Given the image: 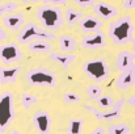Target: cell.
Masks as SVG:
<instances>
[{
    "mask_svg": "<svg viewBox=\"0 0 135 134\" xmlns=\"http://www.w3.org/2000/svg\"><path fill=\"white\" fill-rule=\"evenodd\" d=\"M134 33V25L130 16H123L110 22L108 28V36L114 45H126L131 41Z\"/></svg>",
    "mask_w": 135,
    "mask_h": 134,
    "instance_id": "obj_1",
    "label": "cell"
},
{
    "mask_svg": "<svg viewBox=\"0 0 135 134\" xmlns=\"http://www.w3.org/2000/svg\"><path fill=\"white\" fill-rule=\"evenodd\" d=\"M37 19L47 30H56L63 25L64 15L56 5L45 4L37 9Z\"/></svg>",
    "mask_w": 135,
    "mask_h": 134,
    "instance_id": "obj_2",
    "label": "cell"
},
{
    "mask_svg": "<svg viewBox=\"0 0 135 134\" xmlns=\"http://www.w3.org/2000/svg\"><path fill=\"white\" fill-rule=\"evenodd\" d=\"M55 34L50 33L47 29H42L40 26H37L34 22H28L26 25H24L17 36V41L18 44H30L36 40H54Z\"/></svg>",
    "mask_w": 135,
    "mask_h": 134,
    "instance_id": "obj_3",
    "label": "cell"
},
{
    "mask_svg": "<svg viewBox=\"0 0 135 134\" xmlns=\"http://www.w3.org/2000/svg\"><path fill=\"white\" fill-rule=\"evenodd\" d=\"M26 79L30 83V86L34 87H55L56 84V76L51 70H47L44 67L32 68L26 74Z\"/></svg>",
    "mask_w": 135,
    "mask_h": 134,
    "instance_id": "obj_4",
    "label": "cell"
},
{
    "mask_svg": "<svg viewBox=\"0 0 135 134\" xmlns=\"http://www.w3.org/2000/svg\"><path fill=\"white\" fill-rule=\"evenodd\" d=\"M83 71L85 75L94 82H104L109 78V68L108 63L102 58L90 59L83 64Z\"/></svg>",
    "mask_w": 135,
    "mask_h": 134,
    "instance_id": "obj_5",
    "label": "cell"
},
{
    "mask_svg": "<svg viewBox=\"0 0 135 134\" xmlns=\"http://www.w3.org/2000/svg\"><path fill=\"white\" fill-rule=\"evenodd\" d=\"M15 117L13 95L5 91L0 95V132H5Z\"/></svg>",
    "mask_w": 135,
    "mask_h": 134,
    "instance_id": "obj_6",
    "label": "cell"
},
{
    "mask_svg": "<svg viewBox=\"0 0 135 134\" xmlns=\"http://www.w3.org/2000/svg\"><path fill=\"white\" fill-rule=\"evenodd\" d=\"M125 103H126V99L122 97V99H119L118 101L114 103V105L112 107L110 110H105V112H100V110H97V109H96L94 107H92V105H84V109H87V110L92 112L93 116H94L97 120H102V121H113V120H117V118L121 116V110H122Z\"/></svg>",
    "mask_w": 135,
    "mask_h": 134,
    "instance_id": "obj_7",
    "label": "cell"
},
{
    "mask_svg": "<svg viewBox=\"0 0 135 134\" xmlns=\"http://www.w3.org/2000/svg\"><path fill=\"white\" fill-rule=\"evenodd\" d=\"M21 58V50L16 44L0 45V61L7 66L13 62H17Z\"/></svg>",
    "mask_w": 135,
    "mask_h": 134,
    "instance_id": "obj_8",
    "label": "cell"
},
{
    "mask_svg": "<svg viewBox=\"0 0 135 134\" xmlns=\"http://www.w3.org/2000/svg\"><path fill=\"white\" fill-rule=\"evenodd\" d=\"M51 116L46 110H40L33 116V125L40 134H49L51 129Z\"/></svg>",
    "mask_w": 135,
    "mask_h": 134,
    "instance_id": "obj_9",
    "label": "cell"
},
{
    "mask_svg": "<svg viewBox=\"0 0 135 134\" xmlns=\"http://www.w3.org/2000/svg\"><path fill=\"white\" fill-rule=\"evenodd\" d=\"M106 45L105 34L98 30L94 33H88L81 38V47L84 49H97V47H104Z\"/></svg>",
    "mask_w": 135,
    "mask_h": 134,
    "instance_id": "obj_10",
    "label": "cell"
},
{
    "mask_svg": "<svg viewBox=\"0 0 135 134\" xmlns=\"http://www.w3.org/2000/svg\"><path fill=\"white\" fill-rule=\"evenodd\" d=\"M115 86L118 89H127L135 86V64H131L126 70L121 71L119 76L117 78Z\"/></svg>",
    "mask_w": 135,
    "mask_h": 134,
    "instance_id": "obj_11",
    "label": "cell"
},
{
    "mask_svg": "<svg viewBox=\"0 0 135 134\" xmlns=\"http://www.w3.org/2000/svg\"><path fill=\"white\" fill-rule=\"evenodd\" d=\"M93 12L97 17H100L102 20H112L118 15V9L114 5L104 3V1L93 4Z\"/></svg>",
    "mask_w": 135,
    "mask_h": 134,
    "instance_id": "obj_12",
    "label": "cell"
},
{
    "mask_svg": "<svg viewBox=\"0 0 135 134\" xmlns=\"http://www.w3.org/2000/svg\"><path fill=\"white\" fill-rule=\"evenodd\" d=\"M79 25L84 33H94V32H98L102 29L104 22L100 20V17L88 15V16L81 17V20L79 21Z\"/></svg>",
    "mask_w": 135,
    "mask_h": 134,
    "instance_id": "obj_13",
    "label": "cell"
},
{
    "mask_svg": "<svg viewBox=\"0 0 135 134\" xmlns=\"http://www.w3.org/2000/svg\"><path fill=\"white\" fill-rule=\"evenodd\" d=\"M20 71H21V67L20 66H13V67L0 66V84L13 83L18 78Z\"/></svg>",
    "mask_w": 135,
    "mask_h": 134,
    "instance_id": "obj_14",
    "label": "cell"
},
{
    "mask_svg": "<svg viewBox=\"0 0 135 134\" xmlns=\"http://www.w3.org/2000/svg\"><path fill=\"white\" fill-rule=\"evenodd\" d=\"M135 61V53L129 51V50H122L117 54L115 58V67L118 71H123L131 64H134Z\"/></svg>",
    "mask_w": 135,
    "mask_h": 134,
    "instance_id": "obj_15",
    "label": "cell"
},
{
    "mask_svg": "<svg viewBox=\"0 0 135 134\" xmlns=\"http://www.w3.org/2000/svg\"><path fill=\"white\" fill-rule=\"evenodd\" d=\"M3 25L9 30H18L24 25V15L22 13H9L3 17Z\"/></svg>",
    "mask_w": 135,
    "mask_h": 134,
    "instance_id": "obj_16",
    "label": "cell"
},
{
    "mask_svg": "<svg viewBox=\"0 0 135 134\" xmlns=\"http://www.w3.org/2000/svg\"><path fill=\"white\" fill-rule=\"evenodd\" d=\"M49 58L56 62L58 64H60L63 68H68L72 64V62L76 59V57L70 53H50Z\"/></svg>",
    "mask_w": 135,
    "mask_h": 134,
    "instance_id": "obj_17",
    "label": "cell"
},
{
    "mask_svg": "<svg viewBox=\"0 0 135 134\" xmlns=\"http://www.w3.org/2000/svg\"><path fill=\"white\" fill-rule=\"evenodd\" d=\"M51 50V45L46 42V40H36L29 44V51L34 54H47Z\"/></svg>",
    "mask_w": 135,
    "mask_h": 134,
    "instance_id": "obj_18",
    "label": "cell"
},
{
    "mask_svg": "<svg viewBox=\"0 0 135 134\" xmlns=\"http://www.w3.org/2000/svg\"><path fill=\"white\" fill-rule=\"evenodd\" d=\"M83 17V13L75 8H67L66 12H64V21L68 24V25H75L78 24Z\"/></svg>",
    "mask_w": 135,
    "mask_h": 134,
    "instance_id": "obj_19",
    "label": "cell"
},
{
    "mask_svg": "<svg viewBox=\"0 0 135 134\" xmlns=\"http://www.w3.org/2000/svg\"><path fill=\"white\" fill-rule=\"evenodd\" d=\"M59 45H60V49L63 51H72L76 47V40L74 37H70V36H60Z\"/></svg>",
    "mask_w": 135,
    "mask_h": 134,
    "instance_id": "obj_20",
    "label": "cell"
},
{
    "mask_svg": "<svg viewBox=\"0 0 135 134\" xmlns=\"http://www.w3.org/2000/svg\"><path fill=\"white\" fill-rule=\"evenodd\" d=\"M83 125H84V121L81 118H74L70 121L67 132H68V134H81L83 133Z\"/></svg>",
    "mask_w": 135,
    "mask_h": 134,
    "instance_id": "obj_21",
    "label": "cell"
},
{
    "mask_svg": "<svg viewBox=\"0 0 135 134\" xmlns=\"http://www.w3.org/2000/svg\"><path fill=\"white\" fill-rule=\"evenodd\" d=\"M96 101H97V107L101 108V109H109L114 105V100L109 95H101Z\"/></svg>",
    "mask_w": 135,
    "mask_h": 134,
    "instance_id": "obj_22",
    "label": "cell"
},
{
    "mask_svg": "<svg viewBox=\"0 0 135 134\" xmlns=\"http://www.w3.org/2000/svg\"><path fill=\"white\" fill-rule=\"evenodd\" d=\"M18 8V4L15 3V1H7V3H3L0 4V17L1 16H5V15H9V13H13L16 12V9Z\"/></svg>",
    "mask_w": 135,
    "mask_h": 134,
    "instance_id": "obj_23",
    "label": "cell"
},
{
    "mask_svg": "<svg viewBox=\"0 0 135 134\" xmlns=\"http://www.w3.org/2000/svg\"><path fill=\"white\" fill-rule=\"evenodd\" d=\"M130 133V128L126 124H114L110 125L108 129V134H129Z\"/></svg>",
    "mask_w": 135,
    "mask_h": 134,
    "instance_id": "obj_24",
    "label": "cell"
},
{
    "mask_svg": "<svg viewBox=\"0 0 135 134\" xmlns=\"http://www.w3.org/2000/svg\"><path fill=\"white\" fill-rule=\"evenodd\" d=\"M87 95H88V97L90 100L96 101L102 95V89H101V87L98 84H90L89 87L87 88Z\"/></svg>",
    "mask_w": 135,
    "mask_h": 134,
    "instance_id": "obj_25",
    "label": "cell"
},
{
    "mask_svg": "<svg viewBox=\"0 0 135 134\" xmlns=\"http://www.w3.org/2000/svg\"><path fill=\"white\" fill-rule=\"evenodd\" d=\"M37 96H34V95H32V93H24L22 96H21V104H22V107L25 108V109H29L33 104H36L37 103Z\"/></svg>",
    "mask_w": 135,
    "mask_h": 134,
    "instance_id": "obj_26",
    "label": "cell"
},
{
    "mask_svg": "<svg viewBox=\"0 0 135 134\" xmlns=\"http://www.w3.org/2000/svg\"><path fill=\"white\" fill-rule=\"evenodd\" d=\"M63 99H64V101L68 103V104H75V103H79V101H80V96H78V95L74 93V92H67V93H64Z\"/></svg>",
    "mask_w": 135,
    "mask_h": 134,
    "instance_id": "obj_27",
    "label": "cell"
},
{
    "mask_svg": "<svg viewBox=\"0 0 135 134\" xmlns=\"http://www.w3.org/2000/svg\"><path fill=\"white\" fill-rule=\"evenodd\" d=\"M42 3L49 4V5H56V7H60V5H66V4H67V0H42Z\"/></svg>",
    "mask_w": 135,
    "mask_h": 134,
    "instance_id": "obj_28",
    "label": "cell"
},
{
    "mask_svg": "<svg viewBox=\"0 0 135 134\" xmlns=\"http://www.w3.org/2000/svg\"><path fill=\"white\" fill-rule=\"evenodd\" d=\"M76 4H79L80 7L85 8V7H89V5H93L94 4V0H74Z\"/></svg>",
    "mask_w": 135,
    "mask_h": 134,
    "instance_id": "obj_29",
    "label": "cell"
},
{
    "mask_svg": "<svg viewBox=\"0 0 135 134\" xmlns=\"http://www.w3.org/2000/svg\"><path fill=\"white\" fill-rule=\"evenodd\" d=\"M122 7H123L125 9H131V8H135V0H123Z\"/></svg>",
    "mask_w": 135,
    "mask_h": 134,
    "instance_id": "obj_30",
    "label": "cell"
},
{
    "mask_svg": "<svg viewBox=\"0 0 135 134\" xmlns=\"http://www.w3.org/2000/svg\"><path fill=\"white\" fill-rule=\"evenodd\" d=\"M7 37H8L7 32H5L3 28H0V44H1L3 41H5V40H7Z\"/></svg>",
    "mask_w": 135,
    "mask_h": 134,
    "instance_id": "obj_31",
    "label": "cell"
},
{
    "mask_svg": "<svg viewBox=\"0 0 135 134\" xmlns=\"http://www.w3.org/2000/svg\"><path fill=\"white\" fill-rule=\"evenodd\" d=\"M89 134H105V129L104 128H101V126H97L92 133H89Z\"/></svg>",
    "mask_w": 135,
    "mask_h": 134,
    "instance_id": "obj_32",
    "label": "cell"
},
{
    "mask_svg": "<svg viewBox=\"0 0 135 134\" xmlns=\"http://www.w3.org/2000/svg\"><path fill=\"white\" fill-rule=\"evenodd\" d=\"M129 104H130L131 107H134V108H135V92H134V95L129 99Z\"/></svg>",
    "mask_w": 135,
    "mask_h": 134,
    "instance_id": "obj_33",
    "label": "cell"
},
{
    "mask_svg": "<svg viewBox=\"0 0 135 134\" xmlns=\"http://www.w3.org/2000/svg\"><path fill=\"white\" fill-rule=\"evenodd\" d=\"M131 47H133V53H135V37L131 38Z\"/></svg>",
    "mask_w": 135,
    "mask_h": 134,
    "instance_id": "obj_34",
    "label": "cell"
},
{
    "mask_svg": "<svg viewBox=\"0 0 135 134\" xmlns=\"http://www.w3.org/2000/svg\"><path fill=\"white\" fill-rule=\"evenodd\" d=\"M21 1H24V3H36L37 0H21Z\"/></svg>",
    "mask_w": 135,
    "mask_h": 134,
    "instance_id": "obj_35",
    "label": "cell"
},
{
    "mask_svg": "<svg viewBox=\"0 0 135 134\" xmlns=\"http://www.w3.org/2000/svg\"><path fill=\"white\" fill-rule=\"evenodd\" d=\"M12 134H20V132H18V130H13V132H12Z\"/></svg>",
    "mask_w": 135,
    "mask_h": 134,
    "instance_id": "obj_36",
    "label": "cell"
},
{
    "mask_svg": "<svg viewBox=\"0 0 135 134\" xmlns=\"http://www.w3.org/2000/svg\"><path fill=\"white\" fill-rule=\"evenodd\" d=\"M0 1H4V0H0Z\"/></svg>",
    "mask_w": 135,
    "mask_h": 134,
    "instance_id": "obj_37",
    "label": "cell"
}]
</instances>
